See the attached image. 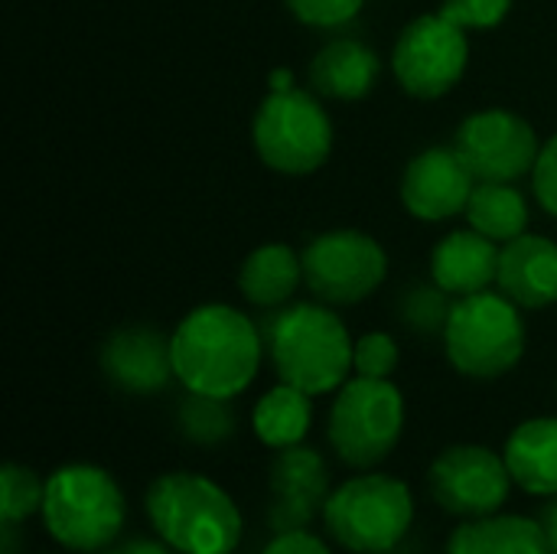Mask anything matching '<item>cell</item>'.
<instances>
[{
  "label": "cell",
  "mask_w": 557,
  "mask_h": 554,
  "mask_svg": "<svg viewBox=\"0 0 557 554\" xmlns=\"http://www.w3.org/2000/svg\"><path fill=\"white\" fill-rule=\"evenodd\" d=\"M95 554H124V549H121V545H111V549H104V552H95Z\"/></svg>",
  "instance_id": "d590c367"
},
{
  "label": "cell",
  "mask_w": 557,
  "mask_h": 554,
  "mask_svg": "<svg viewBox=\"0 0 557 554\" xmlns=\"http://www.w3.org/2000/svg\"><path fill=\"white\" fill-rule=\"evenodd\" d=\"M382 75V59L359 39H333L310 62V82L323 98L359 101Z\"/></svg>",
  "instance_id": "ac0fdd59"
},
{
  "label": "cell",
  "mask_w": 557,
  "mask_h": 554,
  "mask_svg": "<svg viewBox=\"0 0 557 554\" xmlns=\"http://www.w3.org/2000/svg\"><path fill=\"white\" fill-rule=\"evenodd\" d=\"M499 242L480 235L476 229L450 232L431 251V281L441 284L454 300L483 294L499 278Z\"/></svg>",
  "instance_id": "e0dca14e"
},
{
  "label": "cell",
  "mask_w": 557,
  "mask_h": 554,
  "mask_svg": "<svg viewBox=\"0 0 557 554\" xmlns=\"http://www.w3.org/2000/svg\"><path fill=\"white\" fill-rule=\"evenodd\" d=\"M313 395L281 382L271 392H264L251 411V431L255 438L271 447V451H287L304 444V438L310 434L313 424Z\"/></svg>",
  "instance_id": "7402d4cb"
},
{
  "label": "cell",
  "mask_w": 557,
  "mask_h": 554,
  "mask_svg": "<svg viewBox=\"0 0 557 554\" xmlns=\"http://www.w3.org/2000/svg\"><path fill=\"white\" fill-rule=\"evenodd\" d=\"M300 284H304V258L277 242L255 248L238 271V287L245 300L261 310L287 307V300L297 294Z\"/></svg>",
  "instance_id": "44dd1931"
},
{
  "label": "cell",
  "mask_w": 557,
  "mask_h": 554,
  "mask_svg": "<svg viewBox=\"0 0 557 554\" xmlns=\"http://www.w3.org/2000/svg\"><path fill=\"white\" fill-rule=\"evenodd\" d=\"M454 304L457 300H450V294L441 284L431 281V284L408 287L401 304H398V313H401V323L411 333H421V336H437L441 333L444 336Z\"/></svg>",
  "instance_id": "d4e9b609"
},
{
  "label": "cell",
  "mask_w": 557,
  "mask_h": 554,
  "mask_svg": "<svg viewBox=\"0 0 557 554\" xmlns=\"http://www.w3.org/2000/svg\"><path fill=\"white\" fill-rule=\"evenodd\" d=\"M476 176L457 153V147H428L405 167L401 202L421 222H444L467 212Z\"/></svg>",
  "instance_id": "4fadbf2b"
},
{
  "label": "cell",
  "mask_w": 557,
  "mask_h": 554,
  "mask_svg": "<svg viewBox=\"0 0 557 554\" xmlns=\"http://www.w3.org/2000/svg\"><path fill=\"white\" fill-rule=\"evenodd\" d=\"M457 153L476 176V183H516L535 170L539 134L535 127L506 108H486L470 114L454 137Z\"/></svg>",
  "instance_id": "7c38bea8"
},
{
  "label": "cell",
  "mask_w": 557,
  "mask_h": 554,
  "mask_svg": "<svg viewBox=\"0 0 557 554\" xmlns=\"http://www.w3.org/2000/svg\"><path fill=\"white\" fill-rule=\"evenodd\" d=\"M470 65L467 29L447 20L441 10L411 20L392 52V72L398 85L414 98H441L457 88Z\"/></svg>",
  "instance_id": "30bf717a"
},
{
  "label": "cell",
  "mask_w": 557,
  "mask_h": 554,
  "mask_svg": "<svg viewBox=\"0 0 557 554\" xmlns=\"http://www.w3.org/2000/svg\"><path fill=\"white\" fill-rule=\"evenodd\" d=\"M284 3L300 23L317 29H336L356 20L366 0H284Z\"/></svg>",
  "instance_id": "f1b7e54d"
},
{
  "label": "cell",
  "mask_w": 557,
  "mask_h": 554,
  "mask_svg": "<svg viewBox=\"0 0 557 554\" xmlns=\"http://www.w3.org/2000/svg\"><path fill=\"white\" fill-rule=\"evenodd\" d=\"M232 398H212L199 392H186L176 405V431L196 447H222L235 438L238 418L228 405Z\"/></svg>",
  "instance_id": "cb8c5ba5"
},
{
  "label": "cell",
  "mask_w": 557,
  "mask_h": 554,
  "mask_svg": "<svg viewBox=\"0 0 557 554\" xmlns=\"http://www.w3.org/2000/svg\"><path fill=\"white\" fill-rule=\"evenodd\" d=\"M124 554H180L176 549H170L160 535L157 539H144V535H134V539H127L124 545Z\"/></svg>",
  "instance_id": "1f68e13d"
},
{
  "label": "cell",
  "mask_w": 557,
  "mask_h": 554,
  "mask_svg": "<svg viewBox=\"0 0 557 554\" xmlns=\"http://www.w3.org/2000/svg\"><path fill=\"white\" fill-rule=\"evenodd\" d=\"M405 431V398L392 379H349L330 408L326 438L333 454L356 470L385 464Z\"/></svg>",
  "instance_id": "52a82bcc"
},
{
  "label": "cell",
  "mask_w": 557,
  "mask_h": 554,
  "mask_svg": "<svg viewBox=\"0 0 557 554\" xmlns=\"http://www.w3.org/2000/svg\"><path fill=\"white\" fill-rule=\"evenodd\" d=\"M512 10V0H444L441 13L463 29H496Z\"/></svg>",
  "instance_id": "83f0119b"
},
{
  "label": "cell",
  "mask_w": 557,
  "mask_h": 554,
  "mask_svg": "<svg viewBox=\"0 0 557 554\" xmlns=\"http://www.w3.org/2000/svg\"><path fill=\"white\" fill-rule=\"evenodd\" d=\"M467 222L480 235L506 245L529 229V202L512 183H476L467 202Z\"/></svg>",
  "instance_id": "603a6c76"
},
{
  "label": "cell",
  "mask_w": 557,
  "mask_h": 554,
  "mask_svg": "<svg viewBox=\"0 0 557 554\" xmlns=\"http://www.w3.org/2000/svg\"><path fill=\"white\" fill-rule=\"evenodd\" d=\"M539 522H542V529H545V539H548V549L552 554H557V496L542 509V516H539Z\"/></svg>",
  "instance_id": "d6a6232c"
},
{
  "label": "cell",
  "mask_w": 557,
  "mask_h": 554,
  "mask_svg": "<svg viewBox=\"0 0 557 554\" xmlns=\"http://www.w3.org/2000/svg\"><path fill=\"white\" fill-rule=\"evenodd\" d=\"M323 526L346 552L385 554L411 532L414 496L405 480L362 470L330 493Z\"/></svg>",
  "instance_id": "5b68a950"
},
{
  "label": "cell",
  "mask_w": 557,
  "mask_h": 554,
  "mask_svg": "<svg viewBox=\"0 0 557 554\" xmlns=\"http://www.w3.org/2000/svg\"><path fill=\"white\" fill-rule=\"evenodd\" d=\"M290 88H297L294 85V72L290 69H274L271 72V91H290Z\"/></svg>",
  "instance_id": "836d02e7"
},
{
  "label": "cell",
  "mask_w": 557,
  "mask_h": 554,
  "mask_svg": "<svg viewBox=\"0 0 557 554\" xmlns=\"http://www.w3.org/2000/svg\"><path fill=\"white\" fill-rule=\"evenodd\" d=\"M499 291L522 310L557 304V245L545 235H519L499 251Z\"/></svg>",
  "instance_id": "2e32d148"
},
{
  "label": "cell",
  "mask_w": 557,
  "mask_h": 554,
  "mask_svg": "<svg viewBox=\"0 0 557 554\" xmlns=\"http://www.w3.org/2000/svg\"><path fill=\"white\" fill-rule=\"evenodd\" d=\"M0 545H3V554H16V526L10 522H0Z\"/></svg>",
  "instance_id": "e575fe53"
},
{
  "label": "cell",
  "mask_w": 557,
  "mask_h": 554,
  "mask_svg": "<svg viewBox=\"0 0 557 554\" xmlns=\"http://www.w3.org/2000/svg\"><path fill=\"white\" fill-rule=\"evenodd\" d=\"M304 284L317 300L349 307L372 297L385 274L388 255L385 248L359 229H333L317 235L304 248Z\"/></svg>",
  "instance_id": "9c48e42d"
},
{
  "label": "cell",
  "mask_w": 557,
  "mask_h": 554,
  "mask_svg": "<svg viewBox=\"0 0 557 554\" xmlns=\"http://www.w3.org/2000/svg\"><path fill=\"white\" fill-rule=\"evenodd\" d=\"M398 343L388 333H366L356 340L352 349V372L366 376V379H392V372L398 369Z\"/></svg>",
  "instance_id": "4316f807"
},
{
  "label": "cell",
  "mask_w": 557,
  "mask_h": 554,
  "mask_svg": "<svg viewBox=\"0 0 557 554\" xmlns=\"http://www.w3.org/2000/svg\"><path fill=\"white\" fill-rule=\"evenodd\" d=\"M261 554H333L330 545L313 535L310 529H284V532H274V539L264 545Z\"/></svg>",
  "instance_id": "4dcf8cb0"
},
{
  "label": "cell",
  "mask_w": 557,
  "mask_h": 554,
  "mask_svg": "<svg viewBox=\"0 0 557 554\" xmlns=\"http://www.w3.org/2000/svg\"><path fill=\"white\" fill-rule=\"evenodd\" d=\"M39 519L62 549L95 554L121 539L127 522V500L108 470L91 464H69L46 480Z\"/></svg>",
  "instance_id": "277c9868"
},
{
  "label": "cell",
  "mask_w": 557,
  "mask_h": 554,
  "mask_svg": "<svg viewBox=\"0 0 557 554\" xmlns=\"http://www.w3.org/2000/svg\"><path fill=\"white\" fill-rule=\"evenodd\" d=\"M150 529L180 554H232L242 545V509L209 477L176 470L144 493Z\"/></svg>",
  "instance_id": "3957f363"
},
{
  "label": "cell",
  "mask_w": 557,
  "mask_h": 554,
  "mask_svg": "<svg viewBox=\"0 0 557 554\" xmlns=\"http://www.w3.org/2000/svg\"><path fill=\"white\" fill-rule=\"evenodd\" d=\"M251 140L264 167L307 176L333 153V121L313 91H268L251 121Z\"/></svg>",
  "instance_id": "ba28073f"
},
{
  "label": "cell",
  "mask_w": 557,
  "mask_h": 554,
  "mask_svg": "<svg viewBox=\"0 0 557 554\" xmlns=\"http://www.w3.org/2000/svg\"><path fill=\"white\" fill-rule=\"evenodd\" d=\"M516 487L532 496H557V418L522 421L503 451Z\"/></svg>",
  "instance_id": "d6986e66"
},
{
  "label": "cell",
  "mask_w": 557,
  "mask_h": 554,
  "mask_svg": "<svg viewBox=\"0 0 557 554\" xmlns=\"http://www.w3.org/2000/svg\"><path fill=\"white\" fill-rule=\"evenodd\" d=\"M330 493V467L320 451L304 444L277 451L271 464V529H307L313 516H323Z\"/></svg>",
  "instance_id": "5bb4252c"
},
{
  "label": "cell",
  "mask_w": 557,
  "mask_h": 554,
  "mask_svg": "<svg viewBox=\"0 0 557 554\" xmlns=\"http://www.w3.org/2000/svg\"><path fill=\"white\" fill-rule=\"evenodd\" d=\"M447 554H552L545 529L529 516L463 519L447 542Z\"/></svg>",
  "instance_id": "ffe728a7"
},
{
  "label": "cell",
  "mask_w": 557,
  "mask_h": 554,
  "mask_svg": "<svg viewBox=\"0 0 557 554\" xmlns=\"http://www.w3.org/2000/svg\"><path fill=\"white\" fill-rule=\"evenodd\" d=\"M444 349L460 376L499 379L512 372L525 356L522 307L503 291L457 297L444 330Z\"/></svg>",
  "instance_id": "8992f818"
},
{
  "label": "cell",
  "mask_w": 557,
  "mask_h": 554,
  "mask_svg": "<svg viewBox=\"0 0 557 554\" xmlns=\"http://www.w3.org/2000/svg\"><path fill=\"white\" fill-rule=\"evenodd\" d=\"M46 500V480H39L33 470L20 464H7L0 477V522L23 526L26 519L42 513Z\"/></svg>",
  "instance_id": "484cf974"
},
{
  "label": "cell",
  "mask_w": 557,
  "mask_h": 554,
  "mask_svg": "<svg viewBox=\"0 0 557 554\" xmlns=\"http://www.w3.org/2000/svg\"><path fill=\"white\" fill-rule=\"evenodd\" d=\"M512 473L503 454L483 444H454L434 457L428 470V490L434 503L457 519H483L506 506L512 493Z\"/></svg>",
  "instance_id": "8fae6325"
},
{
  "label": "cell",
  "mask_w": 557,
  "mask_h": 554,
  "mask_svg": "<svg viewBox=\"0 0 557 554\" xmlns=\"http://www.w3.org/2000/svg\"><path fill=\"white\" fill-rule=\"evenodd\" d=\"M281 382L307 392L330 395L349 382L356 340L346 323L323 304H290L261 327Z\"/></svg>",
  "instance_id": "7a4b0ae2"
},
{
  "label": "cell",
  "mask_w": 557,
  "mask_h": 554,
  "mask_svg": "<svg viewBox=\"0 0 557 554\" xmlns=\"http://www.w3.org/2000/svg\"><path fill=\"white\" fill-rule=\"evenodd\" d=\"M532 189L545 212L557 219V134L539 150L535 170H532Z\"/></svg>",
  "instance_id": "f546056e"
},
{
  "label": "cell",
  "mask_w": 557,
  "mask_h": 554,
  "mask_svg": "<svg viewBox=\"0 0 557 554\" xmlns=\"http://www.w3.org/2000/svg\"><path fill=\"white\" fill-rule=\"evenodd\" d=\"M101 372L127 395H157L176 379L173 336L153 327H121L101 346Z\"/></svg>",
  "instance_id": "9a60e30c"
},
{
  "label": "cell",
  "mask_w": 557,
  "mask_h": 554,
  "mask_svg": "<svg viewBox=\"0 0 557 554\" xmlns=\"http://www.w3.org/2000/svg\"><path fill=\"white\" fill-rule=\"evenodd\" d=\"M261 356V327L228 304H202L173 330V369L186 392L235 398L255 382Z\"/></svg>",
  "instance_id": "6da1fadb"
}]
</instances>
